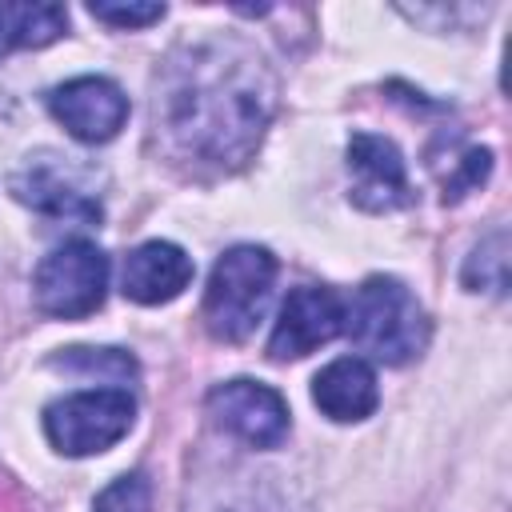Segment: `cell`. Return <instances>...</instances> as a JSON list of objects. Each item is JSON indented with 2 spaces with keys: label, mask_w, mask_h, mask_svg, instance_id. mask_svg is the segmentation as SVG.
I'll return each instance as SVG.
<instances>
[{
  "label": "cell",
  "mask_w": 512,
  "mask_h": 512,
  "mask_svg": "<svg viewBox=\"0 0 512 512\" xmlns=\"http://www.w3.org/2000/svg\"><path fill=\"white\" fill-rule=\"evenodd\" d=\"M272 76L236 40H200L168 56L156 76V124L168 144L212 168H240L272 116Z\"/></svg>",
  "instance_id": "1"
},
{
  "label": "cell",
  "mask_w": 512,
  "mask_h": 512,
  "mask_svg": "<svg viewBox=\"0 0 512 512\" xmlns=\"http://www.w3.org/2000/svg\"><path fill=\"white\" fill-rule=\"evenodd\" d=\"M344 320L352 340L380 364H408L428 344V316L396 276H368Z\"/></svg>",
  "instance_id": "2"
},
{
  "label": "cell",
  "mask_w": 512,
  "mask_h": 512,
  "mask_svg": "<svg viewBox=\"0 0 512 512\" xmlns=\"http://www.w3.org/2000/svg\"><path fill=\"white\" fill-rule=\"evenodd\" d=\"M272 280H276V256L268 248H256V244L228 248L216 260L204 292L208 332L228 344H240L244 336H252L272 296Z\"/></svg>",
  "instance_id": "3"
},
{
  "label": "cell",
  "mask_w": 512,
  "mask_h": 512,
  "mask_svg": "<svg viewBox=\"0 0 512 512\" xmlns=\"http://www.w3.org/2000/svg\"><path fill=\"white\" fill-rule=\"evenodd\" d=\"M104 288H108V256L88 240H68L52 248L32 276L36 308L56 320L92 316L104 304Z\"/></svg>",
  "instance_id": "4"
},
{
  "label": "cell",
  "mask_w": 512,
  "mask_h": 512,
  "mask_svg": "<svg viewBox=\"0 0 512 512\" xmlns=\"http://www.w3.org/2000/svg\"><path fill=\"white\" fill-rule=\"evenodd\" d=\"M136 416V400L124 388H92L48 404L44 432L64 456H96L112 448Z\"/></svg>",
  "instance_id": "5"
},
{
  "label": "cell",
  "mask_w": 512,
  "mask_h": 512,
  "mask_svg": "<svg viewBox=\"0 0 512 512\" xmlns=\"http://www.w3.org/2000/svg\"><path fill=\"white\" fill-rule=\"evenodd\" d=\"M12 192L20 204L56 216V220H76V224H96L100 220V200L84 188L80 168L68 156H36L12 176Z\"/></svg>",
  "instance_id": "6"
},
{
  "label": "cell",
  "mask_w": 512,
  "mask_h": 512,
  "mask_svg": "<svg viewBox=\"0 0 512 512\" xmlns=\"http://www.w3.org/2000/svg\"><path fill=\"white\" fill-rule=\"evenodd\" d=\"M208 412L220 428L252 448H276L288 436V404L276 388L256 380H228L208 392Z\"/></svg>",
  "instance_id": "7"
},
{
  "label": "cell",
  "mask_w": 512,
  "mask_h": 512,
  "mask_svg": "<svg viewBox=\"0 0 512 512\" xmlns=\"http://www.w3.org/2000/svg\"><path fill=\"white\" fill-rule=\"evenodd\" d=\"M340 328H344V304L332 288H316V284L292 288L284 308H280V320L268 336V356L272 360H300L312 348L340 336Z\"/></svg>",
  "instance_id": "8"
},
{
  "label": "cell",
  "mask_w": 512,
  "mask_h": 512,
  "mask_svg": "<svg viewBox=\"0 0 512 512\" xmlns=\"http://www.w3.org/2000/svg\"><path fill=\"white\" fill-rule=\"evenodd\" d=\"M48 108L68 128V136H76L84 144L112 140L128 120V96L104 76H76V80L52 88Z\"/></svg>",
  "instance_id": "9"
},
{
  "label": "cell",
  "mask_w": 512,
  "mask_h": 512,
  "mask_svg": "<svg viewBox=\"0 0 512 512\" xmlns=\"http://www.w3.org/2000/svg\"><path fill=\"white\" fill-rule=\"evenodd\" d=\"M348 172H352V200L364 212H392L412 200L404 156L384 136L356 132L348 140Z\"/></svg>",
  "instance_id": "10"
},
{
  "label": "cell",
  "mask_w": 512,
  "mask_h": 512,
  "mask_svg": "<svg viewBox=\"0 0 512 512\" xmlns=\"http://www.w3.org/2000/svg\"><path fill=\"white\" fill-rule=\"evenodd\" d=\"M192 280V256L168 240H148L124 260L120 288L136 304H164L176 300Z\"/></svg>",
  "instance_id": "11"
},
{
  "label": "cell",
  "mask_w": 512,
  "mask_h": 512,
  "mask_svg": "<svg viewBox=\"0 0 512 512\" xmlns=\"http://www.w3.org/2000/svg\"><path fill=\"white\" fill-rule=\"evenodd\" d=\"M312 400L316 408L336 420V424H352L376 412L380 404V388H376V372L360 360V356H340L328 368L316 372L312 380Z\"/></svg>",
  "instance_id": "12"
},
{
  "label": "cell",
  "mask_w": 512,
  "mask_h": 512,
  "mask_svg": "<svg viewBox=\"0 0 512 512\" xmlns=\"http://www.w3.org/2000/svg\"><path fill=\"white\" fill-rule=\"evenodd\" d=\"M68 32L60 4H0V56L16 48H44Z\"/></svg>",
  "instance_id": "13"
},
{
  "label": "cell",
  "mask_w": 512,
  "mask_h": 512,
  "mask_svg": "<svg viewBox=\"0 0 512 512\" xmlns=\"http://www.w3.org/2000/svg\"><path fill=\"white\" fill-rule=\"evenodd\" d=\"M464 288H468V292L504 296V288H508V232H504V228L488 232V236L472 248L468 264H464Z\"/></svg>",
  "instance_id": "14"
},
{
  "label": "cell",
  "mask_w": 512,
  "mask_h": 512,
  "mask_svg": "<svg viewBox=\"0 0 512 512\" xmlns=\"http://www.w3.org/2000/svg\"><path fill=\"white\" fill-rule=\"evenodd\" d=\"M52 364H56V368L84 372V376H96V372H112L116 380L136 376L132 356L120 352V348H64V356H52Z\"/></svg>",
  "instance_id": "15"
},
{
  "label": "cell",
  "mask_w": 512,
  "mask_h": 512,
  "mask_svg": "<svg viewBox=\"0 0 512 512\" xmlns=\"http://www.w3.org/2000/svg\"><path fill=\"white\" fill-rule=\"evenodd\" d=\"M92 512H152V484L144 472L116 476L92 504Z\"/></svg>",
  "instance_id": "16"
},
{
  "label": "cell",
  "mask_w": 512,
  "mask_h": 512,
  "mask_svg": "<svg viewBox=\"0 0 512 512\" xmlns=\"http://www.w3.org/2000/svg\"><path fill=\"white\" fill-rule=\"evenodd\" d=\"M488 172H492V152H488V148H468V152L460 156L456 172L444 180V200H456V196H464L468 188L484 184Z\"/></svg>",
  "instance_id": "17"
},
{
  "label": "cell",
  "mask_w": 512,
  "mask_h": 512,
  "mask_svg": "<svg viewBox=\"0 0 512 512\" xmlns=\"http://www.w3.org/2000/svg\"><path fill=\"white\" fill-rule=\"evenodd\" d=\"M88 12L112 28H144L164 16V4H88Z\"/></svg>",
  "instance_id": "18"
}]
</instances>
